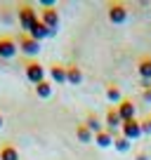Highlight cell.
<instances>
[{
	"instance_id": "obj_17",
	"label": "cell",
	"mask_w": 151,
	"mask_h": 160,
	"mask_svg": "<svg viewBox=\"0 0 151 160\" xmlns=\"http://www.w3.org/2000/svg\"><path fill=\"white\" fill-rule=\"evenodd\" d=\"M76 139L81 141V144H90V141H95V134H92V132L81 122V125L76 127Z\"/></svg>"
},
{
	"instance_id": "obj_12",
	"label": "cell",
	"mask_w": 151,
	"mask_h": 160,
	"mask_svg": "<svg viewBox=\"0 0 151 160\" xmlns=\"http://www.w3.org/2000/svg\"><path fill=\"white\" fill-rule=\"evenodd\" d=\"M50 78L55 80L57 85H64L66 82V66L64 64H52L50 66Z\"/></svg>"
},
{
	"instance_id": "obj_15",
	"label": "cell",
	"mask_w": 151,
	"mask_h": 160,
	"mask_svg": "<svg viewBox=\"0 0 151 160\" xmlns=\"http://www.w3.org/2000/svg\"><path fill=\"white\" fill-rule=\"evenodd\" d=\"M0 160H19V151L12 144H3L0 146Z\"/></svg>"
},
{
	"instance_id": "obj_18",
	"label": "cell",
	"mask_w": 151,
	"mask_h": 160,
	"mask_svg": "<svg viewBox=\"0 0 151 160\" xmlns=\"http://www.w3.org/2000/svg\"><path fill=\"white\" fill-rule=\"evenodd\" d=\"M35 94L40 97V99H50V97H52V85L47 82V80L38 82V85H35Z\"/></svg>"
},
{
	"instance_id": "obj_22",
	"label": "cell",
	"mask_w": 151,
	"mask_h": 160,
	"mask_svg": "<svg viewBox=\"0 0 151 160\" xmlns=\"http://www.w3.org/2000/svg\"><path fill=\"white\" fill-rule=\"evenodd\" d=\"M142 97H144V101H151V85L144 87V92H142Z\"/></svg>"
},
{
	"instance_id": "obj_10",
	"label": "cell",
	"mask_w": 151,
	"mask_h": 160,
	"mask_svg": "<svg viewBox=\"0 0 151 160\" xmlns=\"http://www.w3.org/2000/svg\"><path fill=\"white\" fill-rule=\"evenodd\" d=\"M29 35H31V38H33V40H38V42H40V40L50 38V35H55V33H52V31L47 28V26L43 24L40 19H38V21H35V24H33V28L29 31Z\"/></svg>"
},
{
	"instance_id": "obj_11",
	"label": "cell",
	"mask_w": 151,
	"mask_h": 160,
	"mask_svg": "<svg viewBox=\"0 0 151 160\" xmlns=\"http://www.w3.org/2000/svg\"><path fill=\"white\" fill-rule=\"evenodd\" d=\"M66 82H69V85H81V82H83V71H81V66H76V64H69V66H66Z\"/></svg>"
},
{
	"instance_id": "obj_21",
	"label": "cell",
	"mask_w": 151,
	"mask_h": 160,
	"mask_svg": "<svg viewBox=\"0 0 151 160\" xmlns=\"http://www.w3.org/2000/svg\"><path fill=\"white\" fill-rule=\"evenodd\" d=\"M142 134H151V113L142 120Z\"/></svg>"
},
{
	"instance_id": "obj_6",
	"label": "cell",
	"mask_w": 151,
	"mask_h": 160,
	"mask_svg": "<svg viewBox=\"0 0 151 160\" xmlns=\"http://www.w3.org/2000/svg\"><path fill=\"white\" fill-rule=\"evenodd\" d=\"M128 19V7L123 2H111L109 5V21L111 24H123Z\"/></svg>"
},
{
	"instance_id": "obj_9",
	"label": "cell",
	"mask_w": 151,
	"mask_h": 160,
	"mask_svg": "<svg viewBox=\"0 0 151 160\" xmlns=\"http://www.w3.org/2000/svg\"><path fill=\"white\" fill-rule=\"evenodd\" d=\"M116 111H118V115H121L123 122H128V120L135 118V104H132V99H123L121 104L116 106Z\"/></svg>"
},
{
	"instance_id": "obj_3",
	"label": "cell",
	"mask_w": 151,
	"mask_h": 160,
	"mask_svg": "<svg viewBox=\"0 0 151 160\" xmlns=\"http://www.w3.org/2000/svg\"><path fill=\"white\" fill-rule=\"evenodd\" d=\"M24 73H26V78H29V82L38 85V82H43V80H45V66H43L40 61H35V59H26Z\"/></svg>"
},
{
	"instance_id": "obj_5",
	"label": "cell",
	"mask_w": 151,
	"mask_h": 160,
	"mask_svg": "<svg viewBox=\"0 0 151 160\" xmlns=\"http://www.w3.org/2000/svg\"><path fill=\"white\" fill-rule=\"evenodd\" d=\"M121 132H123V137H125L128 141H135V139H139V137H142V120L132 118V120H128V122H123Z\"/></svg>"
},
{
	"instance_id": "obj_8",
	"label": "cell",
	"mask_w": 151,
	"mask_h": 160,
	"mask_svg": "<svg viewBox=\"0 0 151 160\" xmlns=\"http://www.w3.org/2000/svg\"><path fill=\"white\" fill-rule=\"evenodd\" d=\"M104 125H106V130H109L111 134L116 137V130H118V127H123V120H121V115H118V111H116V108H109V111H106V120H104Z\"/></svg>"
},
{
	"instance_id": "obj_1",
	"label": "cell",
	"mask_w": 151,
	"mask_h": 160,
	"mask_svg": "<svg viewBox=\"0 0 151 160\" xmlns=\"http://www.w3.org/2000/svg\"><path fill=\"white\" fill-rule=\"evenodd\" d=\"M17 47H19V52L26 57V59H33V57L40 54V42L33 40L29 33H19L17 35Z\"/></svg>"
},
{
	"instance_id": "obj_23",
	"label": "cell",
	"mask_w": 151,
	"mask_h": 160,
	"mask_svg": "<svg viewBox=\"0 0 151 160\" xmlns=\"http://www.w3.org/2000/svg\"><path fill=\"white\" fill-rule=\"evenodd\" d=\"M135 160H149V155H146V153H137Z\"/></svg>"
},
{
	"instance_id": "obj_16",
	"label": "cell",
	"mask_w": 151,
	"mask_h": 160,
	"mask_svg": "<svg viewBox=\"0 0 151 160\" xmlns=\"http://www.w3.org/2000/svg\"><path fill=\"white\" fill-rule=\"evenodd\" d=\"M95 144L99 146V148H109V146H113V134H111L109 130L99 132V134H95Z\"/></svg>"
},
{
	"instance_id": "obj_13",
	"label": "cell",
	"mask_w": 151,
	"mask_h": 160,
	"mask_svg": "<svg viewBox=\"0 0 151 160\" xmlns=\"http://www.w3.org/2000/svg\"><path fill=\"white\" fill-rule=\"evenodd\" d=\"M137 73H139L142 80L151 82V57H142L139 64H137Z\"/></svg>"
},
{
	"instance_id": "obj_2",
	"label": "cell",
	"mask_w": 151,
	"mask_h": 160,
	"mask_svg": "<svg viewBox=\"0 0 151 160\" xmlns=\"http://www.w3.org/2000/svg\"><path fill=\"white\" fill-rule=\"evenodd\" d=\"M17 17H19V26L24 28V33H29V31L33 28V24L40 19V17H38V12H35V7L29 5V2H21V5H19Z\"/></svg>"
},
{
	"instance_id": "obj_14",
	"label": "cell",
	"mask_w": 151,
	"mask_h": 160,
	"mask_svg": "<svg viewBox=\"0 0 151 160\" xmlns=\"http://www.w3.org/2000/svg\"><path fill=\"white\" fill-rule=\"evenodd\" d=\"M83 125H85L87 130L92 132V134H99V132H104V130H106V127H104V125L99 122L97 113H87V118H85V122H83Z\"/></svg>"
},
{
	"instance_id": "obj_4",
	"label": "cell",
	"mask_w": 151,
	"mask_h": 160,
	"mask_svg": "<svg viewBox=\"0 0 151 160\" xmlns=\"http://www.w3.org/2000/svg\"><path fill=\"white\" fill-rule=\"evenodd\" d=\"M19 52V47H17V38H12V35H0V59H12V57Z\"/></svg>"
},
{
	"instance_id": "obj_20",
	"label": "cell",
	"mask_w": 151,
	"mask_h": 160,
	"mask_svg": "<svg viewBox=\"0 0 151 160\" xmlns=\"http://www.w3.org/2000/svg\"><path fill=\"white\" fill-rule=\"evenodd\" d=\"M113 148L121 151V153H125V151H130V141H128L123 134H116L113 137Z\"/></svg>"
},
{
	"instance_id": "obj_24",
	"label": "cell",
	"mask_w": 151,
	"mask_h": 160,
	"mask_svg": "<svg viewBox=\"0 0 151 160\" xmlns=\"http://www.w3.org/2000/svg\"><path fill=\"white\" fill-rule=\"evenodd\" d=\"M3 122H5V120H3V113H0V127H3Z\"/></svg>"
},
{
	"instance_id": "obj_7",
	"label": "cell",
	"mask_w": 151,
	"mask_h": 160,
	"mask_svg": "<svg viewBox=\"0 0 151 160\" xmlns=\"http://www.w3.org/2000/svg\"><path fill=\"white\" fill-rule=\"evenodd\" d=\"M40 21L52 31V33H57V28H59V12H57L55 7H50V10H43V12H40Z\"/></svg>"
},
{
	"instance_id": "obj_19",
	"label": "cell",
	"mask_w": 151,
	"mask_h": 160,
	"mask_svg": "<svg viewBox=\"0 0 151 160\" xmlns=\"http://www.w3.org/2000/svg\"><path fill=\"white\" fill-rule=\"evenodd\" d=\"M106 99L113 101V104L118 106V104L123 101V94H121V90H118L116 85H106Z\"/></svg>"
}]
</instances>
